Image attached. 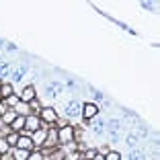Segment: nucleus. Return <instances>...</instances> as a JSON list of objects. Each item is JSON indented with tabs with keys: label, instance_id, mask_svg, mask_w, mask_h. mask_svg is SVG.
Returning <instances> with one entry per match:
<instances>
[{
	"label": "nucleus",
	"instance_id": "obj_1",
	"mask_svg": "<svg viewBox=\"0 0 160 160\" xmlns=\"http://www.w3.org/2000/svg\"><path fill=\"white\" fill-rule=\"evenodd\" d=\"M72 138H74V129H72L70 125H64L60 132H58V140H60V144H64V142H68V144H70Z\"/></svg>",
	"mask_w": 160,
	"mask_h": 160
},
{
	"label": "nucleus",
	"instance_id": "obj_2",
	"mask_svg": "<svg viewBox=\"0 0 160 160\" xmlns=\"http://www.w3.org/2000/svg\"><path fill=\"white\" fill-rule=\"evenodd\" d=\"M97 111H99V107L92 103H86L84 107H82V115H84V119H92L94 115H97Z\"/></svg>",
	"mask_w": 160,
	"mask_h": 160
},
{
	"label": "nucleus",
	"instance_id": "obj_3",
	"mask_svg": "<svg viewBox=\"0 0 160 160\" xmlns=\"http://www.w3.org/2000/svg\"><path fill=\"white\" fill-rule=\"evenodd\" d=\"M41 119L53 123V121H58V115H56V111H53L52 107H43V109H41Z\"/></svg>",
	"mask_w": 160,
	"mask_h": 160
},
{
	"label": "nucleus",
	"instance_id": "obj_4",
	"mask_svg": "<svg viewBox=\"0 0 160 160\" xmlns=\"http://www.w3.org/2000/svg\"><path fill=\"white\" fill-rule=\"evenodd\" d=\"M19 99H21V103H31V101L35 99V88H33V86H27Z\"/></svg>",
	"mask_w": 160,
	"mask_h": 160
},
{
	"label": "nucleus",
	"instance_id": "obj_5",
	"mask_svg": "<svg viewBox=\"0 0 160 160\" xmlns=\"http://www.w3.org/2000/svg\"><path fill=\"white\" fill-rule=\"evenodd\" d=\"M17 146H19L21 150H31V146H33V140H31V138H27V136H23V138H19Z\"/></svg>",
	"mask_w": 160,
	"mask_h": 160
},
{
	"label": "nucleus",
	"instance_id": "obj_6",
	"mask_svg": "<svg viewBox=\"0 0 160 160\" xmlns=\"http://www.w3.org/2000/svg\"><path fill=\"white\" fill-rule=\"evenodd\" d=\"M25 125L29 127V129H33V132H39L41 127H39V119L37 117H27L25 119Z\"/></svg>",
	"mask_w": 160,
	"mask_h": 160
},
{
	"label": "nucleus",
	"instance_id": "obj_7",
	"mask_svg": "<svg viewBox=\"0 0 160 160\" xmlns=\"http://www.w3.org/2000/svg\"><path fill=\"white\" fill-rule=\"evenodd\" d=\"M0 97H2V99L12 97V86H10V84H2V86H0Z\"/></svg>",
	"mask_w": 160,
	"mask_h": 160
},
{
	"label": "nucleus",
	"instance_id": "obj_8",
	"mask_svg": "<svg viewBox=\"0 0 160 160\" xmlns=\"http://www.w3.org/2000/svg\"><path fill=\"white\" fill-rule=\"evenodd\" d=\"M25 119H27V117H23V115H21V117H17V119L12 121V125H10V127H12L14 132H19V129H23V127H25Z\"/></svg>",
	"mask_w": 160,
	"mask_h": 160
},
{
	"label": "nucleus",
	"instance_id": "obj_9",
	"mask_svg": "<svg viewBox=\"0 0 160 160\" xmlns=\"http://www.w3.org/2000/svg\"><path fill=\"white\" fill-rule=\"evenodd\" d=\"M29 154H31V152L29 150H14V160H27L29 158Z\"/></svg>",
	"mask_w": 160,
	"mask_h": 160
},
{
	"label": "nucleus",
	"instance_id": "obj_10",
	"mask_svg": "<svg viewBox=\"0 0 160 160\" xmlns=\"http://www.w3.org/2000/svg\"><path fill=\"white\" fill-rule=\"evenodd\" d=\"M17 142H19V133H17V132L8 133V138H6V144H8V146H17Z\"/></svg>",
	"mask_w": 160,
	"mask_h": 160
},
{
	"label": "nucleus",
	"instance_id": "obj_11",
	"mask_svg": "<svg viewBox=\"0 0 160 160\" xmlns=\"http://www.w3.org/2000/svg\"><path fill=\"white\" fill-rule=\"evenodd\" d=\"M105 160H121V154H119V152H109V154L105 156Z\"/></svg>",
	"mask_w": 160,
	"mask_h": 160
},
{
	"label": "nucleus",
	"instance_id": "obj_12",
	"mask_svg": "<svg viewBox=\"0 0 160 160\" xmlns=\"http://www.w3.org/2000/svg\"><path fill=\"white\" fill-rule=\"evenodd\" d=\"M29 107H31V109H35V111H41V103H39V101L37 99H33V101H31V103H29Z\"/></svg>",
	"mask_w": 160,
	"mask_h": 160
},
{
	"label": "nucleus",
	"instance_id": "obj_13",
	"mask_svg": "<svg viewBox=\"0 0 160 160\" xmlns=\"http://www.w3.org/2000/svg\"><path fill=\"white\" fill-rule=\"evenodd\" d=\"M27 160H43V156H41V152H31Z\"/></svg>",
	"mask_w": 160,
	"mask_h": 160
},
{
	"label": "nucleus",
	"instance_id": "obj_14",
	"mask_svg": "<svg viewBox=\"0 0 160 160\" xmlns=\"http://www.w3.org/2000/svg\"><path fill=\"white\" fill-rule=\"evenodd\" d=\"M8 152V144H6V140H0V154H6Z\"/></svg>",
	"mask_w": 160,
	"mask_h": 160
},
{
	"label": "nucleus",
	"instance_id": "obj_15",
	"mask_svg": "<svg viewBox=\"0 0 160 160\" xmlns=\"http://www.w3.org/2000/svg\"><path fill=\"white\" fill-rule=\"evenodd\" d=\"M6 103H8V105H19L21 99H19V97H8V99H6Z\"/></svg>",
	"mask_w": 160,
	"mask_h": 160
},
{
	"label": "nucleus",
	"instance_id": "obj_16",
	"mask_svg": "<svg viewBox=\"0 0 160 160\" xmlns=\"http://www.w3.org/2000/svg\"><path fill=\"white\" fill-rule=\"evenodd\" d=\"M35 142H39V144H41L43 140H45V132H39V133H35V138H33Z\"/></svg>",
	"mask_w": 160,
	"mask_h": 160
},
{
	"label": "nucleus",
	"instance_id": "obj_17",
	"mask_svg": "<svg viewBox=\"0 0 160 160\" xmlns=\"http://www.w3.org/2000/svg\"><path fill=\"white\" fill-rule=\"evenodd\" d=\"M94 154H97V152H94V150H88V152H86L84 156H86V158H94Z\"/></svg>",
	"mask_w": 160,
	"mask_h": 160
},
{
	"label": "nucleus",
	"instance_id": "obj_18",
	"mask_svg": "<svg viewBox=\"0 0 160 160\" xmlns=\"http://www.w3.org/2000/svg\"><path fill=\"white\" fill-rule=\"evenodd\" d=\"M92 160H105V156H103V154H94Z\"/></svg>",
	"mask_w": 160,
	"mask_h": 160
},
{
	"label": "nucleus",
	"instance_id": "obj_19",
	"mask_svg": "<svg viewBox=\"0 0 160 160\" xmlns=\"http://www.w3.org/2000/svg\"><path fill=\"white\" fill-rule=\"evenodd\" d=\"M0 99H2V97H0Z\"/></svg>",
	"mask_w": 160,
	"mask_h": 160
},
{
	"label": "nucleus",
	"instance_id": "obj_20",
	"mask_svg": "<svg viewBox=\"0 0 160 160\" xmlns=\"http://www.w3.org/2000/svg\"><path fill=\"white\" fill-rule=\"evenodd\" d=\"M0 86H2V84H0Z\"/></svg>",
	"mask_w": 160,
	"mask_h": 160
}]
</instances>
